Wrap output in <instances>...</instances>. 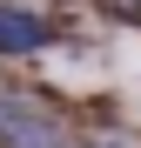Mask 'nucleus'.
Listing matches in <instances>:
<instances>
[]
</instances>
